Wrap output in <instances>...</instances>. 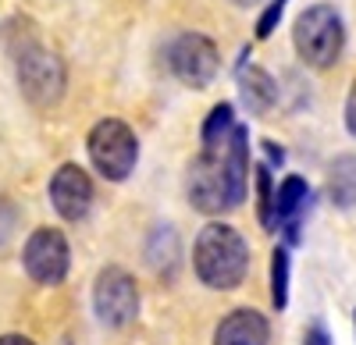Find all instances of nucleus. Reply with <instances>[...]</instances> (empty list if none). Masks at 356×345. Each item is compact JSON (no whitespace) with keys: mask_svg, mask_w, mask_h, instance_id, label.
Masks as SVG:
<instances>
[{"mask_svg":"<svg viewBox=\"0 0 356 345\" xmlns=\"http://www.w3.org/2000/svg\"><path fill=\"white\" fill-rule=\"evenodd\" d=\"M307 207V182L300 178V175H289L282 185H278V192H275V228L282 224L285 232H289V242H296L300 239V210Z\"/></svg>","mask_w":356,"mask_h":345,"instance_id":"obj_12","label":"nucleus"},{"mask_svg":"<svg viewBox=\"0 0 356 345\" xmlns=\"http://www.w3.org/2000/svg\"><path fill=\"white\" fill-rule=\"evenodd\" d=\"M264 150H267V157H271L275 164H282V160H285V153H282V146H275V142H264Z\"/></svg>","mask_w":356,"mask_h":345,"instance_id":"obj_23","label":"nucleus"},{"mask_svg":"<svg viewBox=\"0 0 356 345\" xmlns=\"http://www.w3.org/2000/svg\"><path fill=\"white\" fill-rule=\"evenodd\" d=\"M0 345H36V342L25 335H0Z\"/></svg>","mask_w":356,"mask_h":345,"instance_id":"obj_22","label":"nucleus"},{"mask_svg":"<svg viewBox=\"0 0 356 345\" xmlns=\"http://www.w3.org/2000/svg\"><path fill=\"white\" fill-rule=\"evenodd\" d=\"M50 203L65 221H82L93 207V182L79 164H61L50 178Z\"/></svg>","mask_w":356,"mask_h":345,"instance_id":"obj_9","label":"nucleus"},{"mask_svg":"<svg viewBox=\"0 0 356 345\" xmlns=\"http://www.w3.org/2000/svg\"><path fill=\"white\" fill-rule=\"evenodd\" d=\"M271 303L278 310H285L289 303V249L271 253Z\"/></svg>","mask_w":356,"mask_h":345,"instance_id":"obj_16","label":"nucleus"},{"mask_svg":"<svg viewBox=\"0 0 356 345\" xmlns=\"http://www.w3.org/2000/svg\"><path fill=\"white\" fill-rule=\"evenodd\" d=\"M292 43L300 61L310 68H332L339 61V53L346 47V28L342 18L332 4H314L296 18L292 28Z\"/></svg>","mask_w":356,"mask_h":345,"instance_id":"obj_2","label":"nucleus"},{"mask_svg":"<svg viewBox=\"0 0 356 345\" xmlns=\"http://www.w3.org/2000/svg\"><path fill=\"white\" fill-rule=\"evenodd\" d=\"M18 228V207L11 203V199L0 196V246H8V239L15 235Z\"/></svg>","mask_w":356,"mask_h":345,"instance_id":"obj_19","label":"nucleus"},{"mask_svg":"<svg viewBox=\"0 0 356 345\" xmlns=\"http://www.w3.org/2000/svg\"><path fill=\"white\" fill-rule=\"evenodd\" d=\"M232 4H239V8H250V4H257V0H232Z\"/></svg>","mask_w":356,"mask_h":345,"instance_id":"obj_24","label":"nucleus"},{"mask_svg":"<svg viewBox=\"0 0 356 345\" xmlns=\"http://www.w3.org/2000/svg\"><path fill=\"white\" fill-rule=\"evenodd\" d=\"M97 317L107 328H129L139 317V285L125 267H104L93 285Z\"/></svg>","mask_w":356,"mask_h":345,"instance_id":"obj_6","label":"nucleus"},{"mask_svg":"<svg viewBox=\"0 0 356 345\" xmlns=\"http://www.w3.org/2000/svg\"><path fill=\"white\" fill-rule=\"evenodd\" d=\"M303 345H332V342H328V331H324L321 324H314V328L307 331V338H303Z\"/></svg>","mask_w":356,"mask_h":345,"instance_id":"obj_21","label":"nucleus"},{"mask_svg":"<svg viewBox=\"0 0 356 345\" xmlns=\"http://www.w3.org/2000/svg\"><path fill=\"white\" fill-rule=\"evenodd\" d=\"M239 93H243V103L250 107V114H267L278 100V85L260 65H243L239 68Z\"/></svg>","mask_w":356,"mask_h":345,"instance_id":"obj_13","label":"nucleus"},{"mask_svg":"<svg viewBox=\"0 0 356 345\" xmlns=\"http://www.w3.org/2000/svg\"><path fill=\"white\" fill-rule=\"evenodd\" d=\"M328 196L339 207H356V157L346 153L328 171Z\"/></svg>","mask_w":356,"mask_h":345,"instance_id":"obj_14","label":"nucleus"},{"mask_svg":"<svg viewBox=\"0 0 356 345\" xmlns=\"http://www.w3.org/2000/svg\"><path fill=\"white\" fill-rule=\"evenodd\" d=\"M168 68L189 90H207L218 78L221 57H218L214 40H207L203 33H182L168 47Z\"/></svg>","mask_w":356,"mask_h":345,"instance_id":"obj_5","label":"nucleus"},{"mask_svg":"<svg viewBox=\"0 0 356 345\" xmlns=\"http://www.w3.org/2000/svg\"><path fill=\"white\" fill-rule=\"evenodd\" d=\"M285 4H289V0H271V4H267V11H264V15H260V22H257V40H267V36L275 33V25L282 22Z\"/></svg>","mask_w":356,"mask_h":345,"instance_id":"obj_18","label":"nucleus"},{"mask_svg":"<svg viewBox=\"0 0 356 345\" xmlns=\"http://www.w3.org/2000/svg\"><path fill=\"white\" fill-rule=\"evenodd\" d=\"M193 267L207 289L232 292L239 289L250 271V246L232 224L211 221L207 228H200L193 242Z\"/></svg>","mask_w":356,"mask_h":345,"instance_id":"obj_1","label":"nucleus"},{"mask_svg":"<svg viewBox=\"0 0 356 345\" xmlns=\"http://www.w3.org/2000/svg\"><path fill=\"white\" fill-rule=\"evenodd\" d=\"M257 192H260V224L275 232V189H271V167H257Z\"/></svg>","mask_w":356,"mask_h":345,"instance_id":"obj_17","label":"nucleus"},{"mask_svg":"<svg viewBox=\"0 0 356 345\" xmlns=\"http://www.w3.org/2000/svg\"><path fill=\"white\" fill-rule=\"evenodd\" d=\"M271 328L257 310H232L214 331V345H267Z\"/></svg>","mask_w":356,"mask_h":345,"instance_id":"obj_11","label":"nucleus"},{"mask_svg":"<svg viewBox=\"0 0 356 345\" xmlns=\"http://www.w3.org/2000/svg\"><path fill=\"white\" fill-rule=\"evenodd\" d=\"M15 65H18V85H22L25 100L33 107H54L65 96V82H68L65 65H61V57L50 53L47 47L29 43L18 53Z\"/></svg>","mask_w":356,"mask_h":345,"instance_id":"obj_4","label":"nucleus"},{"mask_svg":"<svg viewBox=\"0 0 356 345\" xmlns=\"http://www.w3.org/2000/svg\"><path fill=\"white\" fill-rule=\"evenodd\" d=\"M186 192L189 203L200 214H221L228 210V182H225V164L218 150H203L193 164H189V178H186Z\"/></svg>","mask_w":356,"mask_h":345,"instance_id":"obj_8","label":"nucleus"},{"mask_svg":"<svg viewBox=\"0 0 356 345\" xmlns=\"http://www.w3.org/2000/svg\"><path fill=\"white\" fill-rule=\"evenodd\" d=\"M232 128H235L232 103H218L211 114H207V121H203V150H221L225 139L232 135Z\"/></svg>","mask_w":356,"mask_h":345,"instance_id":"obj_15","label":"nucleus"},{"mask_svg":"<svg viewBox=\"0 0 356 345\" xmlns=\"http://www.w3.org/2000/svg\"><path fill=\"white\" fill-rule=\"evenodd\" d=\"M221 164H225V182H228V203L239 207L246 199V178H250V132L235 125L232 135L221 146Z\"/></svg>","mask_w":356,"mask_h":345,"instance_id":"obj_10","label":"nucleus"},{"mask_svg":"<svg viewBox=\"0 0 356 345\" xmlns=\"http://www.w3.org/2000/svg\"><path fill=\"white\" fill-rule=\"evenodd\" d=\"M22 264H25V274L36 285H61L72 264L68 239L57 228H36L22 249Z\"/></svg>","mask_w":356,"mask_h":345,"instance_id":"obj_7","label":"nucleus"},{"mask_svg":"<svg viewBox=\"0 0 356 345\" xmlns=\"http://www.w3.org/2000/svg\"><path fill=\"white\" fill-rule=\"evenodd\" d=\"M346 128L356 135V82H353V90H349V100H346Z\"/></svg>","mask_w":356,"mask_h":345,"instance_id":"obj_20","label":"nucleus"},{"mask_svg":"<svg viewBox=\"0 0 356 345\" xmlns=\"http://www.w3.org/2000/svg\"><path fill=\"white\" fill-rule=\"evenodd\" d=\"M86 150H89L93 167L107 182H125L136 171V160H139V139L125 121L104 118V121H97L93 128H89Z\"/></svg>","mask_w":356,"mask_h":345,"instance_id":"obj_3","label":"nucleus"}]
</instances>
